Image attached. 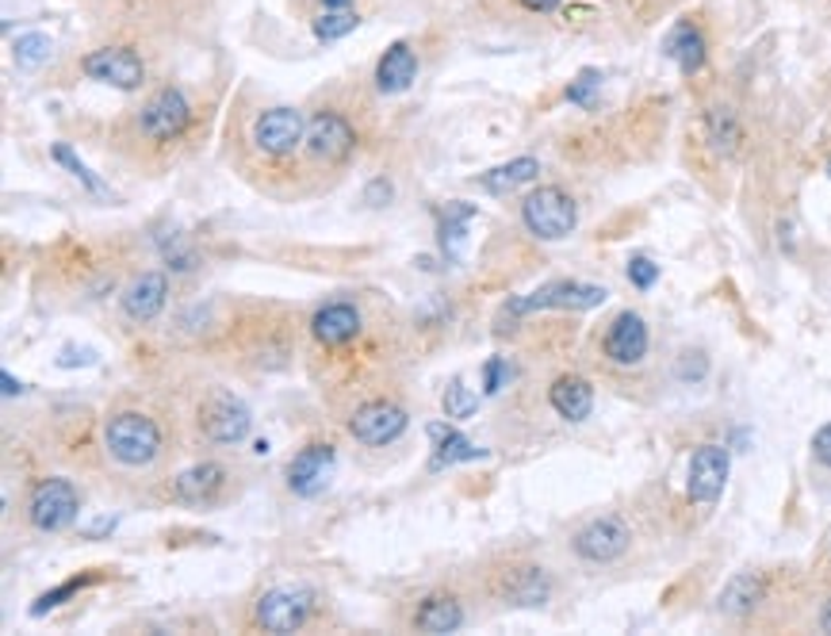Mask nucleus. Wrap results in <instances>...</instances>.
Listing matches in <instances>:
<instances>
[{"instance_id": "41", "label": "nucleus", "mask_w": 831, "mask_h": 636, "mask_svg": "<svg viewBox=\"0 0 831 636\" xmlns=\"http://www.w3.org/2000/svg\"><path fill=\"white\" fill-rule=\"evenodd\" d=\"M820 629H824V633H831V602H828V606H824V614H820Z\"/></svg>"}, {"instance_id": "14", "label": "nucleus", "mask_w": 831, "mask_h": 636, "mask_svg": "<svg viewBox=\"0 0 831 636\" xmlns=\"http://www.w3.org/2000/svg\"><path fill=\"white\" fill-rule=\"evenodd\" d=\"M334 468V445H307L296 460L288 464V484L296 495H318L330 479Z\"/></svg>"}, {"instance_id": "22", "label": "nucleus", "mask_w": 831, "mask_h": 636, "mask_svg": "<svg viewBox=\"0 0 831 636\" xmlns=\"http://www.w3.org/2000/svg\"><path fill=\"white\" fill-rule=\"evenodd\" d=\"M666 54L682 66V73H698L701 62H705V39H701L694 23H679L671 31V39H666Z\"/></svg>"}, {"instance_id": "32", "label": "nucleus", "mask_w": 831, "mask_h": 636, "mask_svg": "<svg viewBox=\"0 0 831 636\" xmlns=\"http://www.w3.org/2000/svg\"><path fill=\"white\" fill-rule=\"evenodd\" d=\"M47 50H50L47 36H20V42H16V62H20L23 70H31V66H39L42 58H47Z\"/></svg>"}, {"instance_id": "1", "label": "nucleus", "mask_w": 831, "mask_h": 636, "mask_svg": "<svg viewBox=\"0 0 831 636\" xmlns=\"http://www.w3.org/2000/svg\"><path fill=\"white\" fill-rule=\"evenodd\" d=\"M103 437H108L111 457L131 464V468L150 464L161 449V429L154 426V418L138 415V410H123V415L111 418L108 429H103Z\"/></svg>"}, {"instance_id": "29", "label": "nucleus", "mask_w": 831, "mask_h": 636, "mask_svg": "<svg viewBox=\"0 0 831 636\" xmlns=\"http://www.w3.org/2000/svg\"><path fill=\"white\" fill-rule=\"evenodd\" d=\"M709 135H713L716 150H724V153H729L732 146H735V139H740V131H735L732 111H724V108L709 111Z\"/></svg>"}, {"instance_id": "11", "label": "nucleus", "mask_w": 831, "mask_h": 636, "mask_svg": "<svg viewBox=\"0 0 831 636\" xmlns=\"http://www.w3.org/2000/svg\"><path fill=\"white\" fill-rule=\"evenodd\" d=\"M188 127V100L180 97L177 89H166L142 108V135L154 142H169L177 139Z\"/></svg>"}, {"instance_id": "38", "label": "nucleus", "mask_w": 831, "mask_h": 636, "mask_svg": "<svg viewBox=\"0 0 831 636\" xmlns=\"http://www.w3.org/2000/svg\"><path fill=\"white\" fill-rule=\"evenodd\" d=\"M365 200H368V203L392 200V185H387V180H372V185H368V192H365Z\"/></svg>"}, {"instance_id": "17", "label": "nucleus", "mask_w": 831, "mask_h": 636, "mask_svg": "<svg viewBox=\"0 0 831 636\" xmlns=\"http://www.w3.org/2000/svg\"><path fill=\"white\" fill-rule=\"evenodd\" d=\"M464 625V606L453 595H433L414 609V629L418 633H456Z\"/></svg>"}, {"instance_id": "27", "label": "nucleus", "mask_w": 831, "mask_h": 636, "mask_svg": "<svg viewBox=\"0 0 831 636\" xmlns=\"http://www.w3.org/2000/svg\"><path fill=\"white\" fill-rule=\"evenodd\" d=\"M472 219H475V208H467V203H453V208L445 211V222H441V246H445L448 257L464 254V230Z\"/></svg>"}, {"instance_id": "39", "label": "nucleus", "mask_w": 831, "mask_h": 636, "mask_svg": "<svg viewBox=\"0 0 831 636\" xmlns=\"http://www.w3.org/2000/svg\"><path fill=\"white\" fill-rule=\"evenodd\" d=\"M0 384H4V395H23V384H16V376L0 372Z\"/></svg>"}, {"instance_id": "33", "label": "nucleus", "mask_w": 831, "mask_h": 636, "mask_svg": "<svg viewBox=\"0 0 831 636\" xmlns=\"http://www.w3.org/2000/svg\"><path fill=\"white\" fill-rule=\"evenodd\" d=\"M598 73L594 70H586V73H578L575 81L567 85V100L571 105H578V108H594V92H598Z\"/></svg>"}, {"instance_id": "23", "label": "nucleus", "mask_w": 831, "mask_h": 636, "mask_svg": "<svg viewBox=\"0 0 831 636\" xmlns=\"http://www.w3.org/2000/svg\"><path fill=\"white\" fill-rule=\"evenodd\" d=\"M536 173H541V161H536V158H517V161H506V166L491 169V173H483L479 185L487 188V192H495V196H506V192H514V188L530 185Z\"/></svg>"}, {"instance_id": "7", "label": "nucleus", "mask_w": 831, "mask_h": 636, "mask_svg": "<svg viewBox=\"0 0 831 636\" xmlns=\"http://www.w3.org/2000/svg\"><path fill=\"white\" fill-rule=\"evenodd\" d=\"M254 142L268 158H284L303 142V116L296 108H273L254 123Z\"/></svg>"}, {"instance_id": "21", "label": "nucleus", "mask_w": 831, "mask_h": 636, "mask_svg": "<svg viewBox=\"0 0 831 636\" xmlns=\"http://www.w3.org/2000/svg\"><path fill=\"white\" fill-rule=\"evenodd\" d=\"M222 487V468L219 464H196V468L180 471L172 479V498L177 503H207Z\"/></svg>"}, {"instance_id": "13", "label": "nucleus", "mask_w": 831, "mask_h": 636, "mask_svg": "<svg viewBox=\"0 0 831 636\" xmlns=\"http://www.w3.org/2000/svg\"><path fill=\"white\" fill-rule=\"evenodd\" d=\"M249 426H254V418H249V407L238 399H230V395H219V399L211 403V407L204 410V429L211 441L219 445H238L246 441Z\"/></svg>"}, {"instance_id": "5", "label": "nucleus", "mask_w": 831, "mask_h": 636, "mask_svg": "<svg viewBox=\"0 0 831 636\" xmlns=\"http://www.w3.org/2000/svg\"><path fill=\"white\" fill-rule=\"evenodd\" d=\"M310 614V590L276 587L257 602V625L265 633H296Z\"/></svg>"}, {"instance_id": "40", "label": "nucleus", "mask_w": 831, "mask_h": 636, "mask_svg": "<svg viewBox=\"0 0 831 636\" xmlns=\"http://www.w3.org/2000/svg\"><path fill=\"white\" fill-rule=\"evenodd\" d=\"M525 8H533V12H552V8L560 4V0H522Z\"/></svg>"}, {"instance_id": "26", "label": "nucleus", "mask_w": 831, "mask_h": 636, "mask_svg": "<svg viewBox=\"0 0 831 636\" xmlns=\"http://www.w3.org/2000/svg\"><path fill=\"white\" fill-rule=\"evenodd\" d=\"M759 595H763V583L755 575H735L721 595V609L724 614H748V609H755Z\"/></svg>"}, {"instance_id": "28", "label": "nucleus", "mask_w": 831, "mask_h": 636, "mask_svg": "<svg viewBox=\"0 0 831 636\" xmlns=\"http://www.w3.org/2000/svg\"><path fill=\"white\" fill-rule=\"evenodd\" d=\"M357 12H349V8H337V12H326L323 20H315V36L318 39H342V36H349L353 28H357Z\"/></svg>"}, {"instance_id": "18", "label": "nucleus", "mask_w": 831, "mask_h": 636, "mask_svg": "<svg viewBox=\"0 0 831 636\" xmlns=\"http://www.w3.org/2000/svg\"><path fill=\"white\" fill-rule=\"evenodd\" d=\"M414 77H418V58H414V50L406 47V42H392V47H387V54L379 58V66H376L379 89H384V92H406Z\"/></svg>"}, {"instance_id": "4", "label": "nucleus", "mask_w": 831, "mask_h": 636, "mask_svg": "<svg viewBox=\"0 0 831 636\" xmlns=\"http://www.w3.org/2000/svg\"><path fill=\"white\" fill-rule=\"evenodd\" d=\"M31 521L42 533H58L77 518V491L69 479H42L31 491Z\"/></svg>"}, {"instance_id": "25", "label": "nucleus", "mask_w": 831, "mask_h": 636, "mask_svg": "<svg viewBox=\"0 0 831 636\" xmlns=\"http://www.w3.org/2000/svg\"><path fill=\"white\" fill-rule=\"evenodd\" d=\"M506 598H514L517 606H541L548 598V579H544L541 567H522L514 572V579L506 583Z\"/></svg>"}, {"instance_id": "37", "label": "nucleus", "mask_w": 831, "mask_h": 636, "mask_svg": "<svg viewBox=\"0 0 831 636\" xmlns=\"http://www.w3.org/2000/svg\"><path fill=\"white\" fill-rule=\"evenodd\" d=\"M812 449H817V460L831 464V426H824L817 437H812Z\"/></svg>"}, {"instance_id": "16", "label": "nucleus", "mask_w": 831, "mask_h": 636, "mask_svg": "<svg viewBox=\"0 0 831 636\" xmlns=\"http://www.w3.org/2000/svg\"><path fill=\"white\" fill-rule=\"evenodd\" d=\"M166 296H169V284L161 272H146V277H138L131 288H127L123 296V311L135 318V322H150V318L161 315V307H166Z\"/></svg>"}, {"instance_id": "30", "label": "nucleus", "mask_w": 831, "mask_h": 636, "mask_svg": "<svg viewBox=\"0 0 831 636\" xmlns=\"http://www.w3.org/2000/svg\"><path fill=\"white\" fill-rule=\"evenodd\" d=\"M475 407H479V399H475V391H467L461 380L448 384L445 391V415L448 418H472Z\"/></svg>"}, {"instance_id": "9", "label": "nucleus", "mask_w": 831, "mask_h": 636, "mask_svg": "<svg viewBox=\"0 0 831 636\" xmlns=\"http://www.w3.org/2000/svg\"><path fill=\"white\" fill-rule=\"evenodd\" d=\"M403 429H406V410L384 399L368 403V407H360L357 415L349 418V434L365 445H387V441H395Z\"/></svg>"}, {"instance_id": "3", "label": "nucleus", "mask_w": 831, "mask_h": 636, "mask_svg": "<svg viewBox=\"0 0 831 636\" xmlns=\"http://www.w3.org/2000/svg\"><path fill=\"white\" fill-rule=\"evenodd\" d=\"M605 299L602 288L594 284H575V280H556L536 288L525 299H510L506 315H525V311H544V307H567V311H586V307H598Z\"/></svg>"}, {"instance_id": "43", "label": "nucleus", "mask_w": 831, "mask_h": 636, "mask_svg": "<svg viewBox=\"0 0 831 636\" xmlns=\"http://www.w3.org/2000/svg\"><path fill=\"white\" fill-rule=\"evenodd\" d=\"M828 173H831V161H828Z\"/></svg>"}, {"instance_id": "19", "label": "nucleus", "mask_w": 831, "mask_h": 636, "mask_svg": "<svg viewBox=\"0 0 831 636\" xmlns=\"http://www.w3.org/2000/svg\"><path fill=\"white\" fill-rule=\"evenodd\" d=\"M548 399L556 407V415L567 418V423H583L594 410V388L586 380H578V376H564V380L552 384Z\"/></svg>"}, {"instance_id": "20", "label": "nucleus", "mask_w": 831, "mask_h": 636, "mask_svg": "<svg viewBox=\"0 0 831 636\" xmlns=\"http://www.w3.org/2000/svg\"><path fill=\"white\" fill-rule=\"evenodd\" d=\"M310 326H315V338L323 341V346H345V341L357 338L360 315H357V307H349V304H330L315 315Z\"/></svg>"}, {"instance_id": "36", "label": "nucleus", "mask_w": 831, "mask_h": 636, "mask_svg": "<svg viewBox=\"0 0 831 636\" xmlns=\"http://www.w3.org/2000/svg\"><path fill=\"white\" fill-rule=\"evenodd\" d=\"M506 376H510L506 360H502V357L487 360V368H483V391H487V395H495V391L502 388V380H506Z\"/></svg>"}, {"instance_id": "42", "label": "nucleus", "mask_w": 831, "mask_h": 636, "mask_svg": "<svg viewBox=\"0 0 831 636\" xmlns=\"http://www.w3.org/2000/svg\"><path fill=\"white\" fill-rule=\"evenodd\" d=\"M323 4H326V12H337V8H349L353 0H323Z\"/></svg>"}, {"instance_id": "10", "label": "nucleus", "mask_w": 831, "mask_h": 636, "mask_svg": "<svg viewBox=\"0 0 831 636\" xmlns=\"http://www.w3.org/2000/svg\"><path fill=\"white\" fill-rule=\"evenodd\" d=\"M81 70L89 73L92 81L116 85V89H138V85H142V77H146L142 62H138V54H135V50H123V47L97 50V54L85 58Z\"/></svg>"}, {"instance_id": "6", "label": "nucleus", "mask_w": 831, "mask_h": 636, "mask_svg": "<svg viewBox=\"0 0 831 636\" xmlns=\"http://www.w3.org/2000/svg\"><path fill=\"white\" fill-rule=\"evenodd\" d=\"M357 146V131L349 127V119H342L337 111H323V116L310 119L307 131V150L315 161H326V166H337L345 161Z\"/></svg>"}, {"instance_id": "2", "label": "nucleus", "mask_w": 831, "mask_h": 636, "mask_svg": "<svg viewBox=\"0 0 831 636\" xmlns=\"http://www.w3.org/2000/svg\"><path fill=\"white\" fill-rule=\"evenodd\" d=\"M522 219H525V227H530L536 238H544V242H560V238H567L571 230H575L578 208H575V200H571L564 188L548 185V188H536V192L525 196Z\"/></svg>"}, {"instance_id": "12", "label": "nucleus", "mask_w": 831, "mask_h": 636, "mask_svg": "<svg viewBox=\"0 0 831 636\" xmlns=\"http://www.w3.org/2000/svg\"><path fill=\"white\" fill-rule=\"evenodd\" d=\"M629 548V529L621 526L617 518H598L591 521L586 529H578L575 537V553L591 564H610L617 560L621 553Z\"/></svg>"}, {"instance_id": "34", "label": "nucleus", "mask_w": 831, "mask_h": 636, "mask_svg": "<svg viewBox=\"0 0 831 636\" xmlns=\"http://www.w3.org/2000/svg\"><path fill=\"white\" fill-rule=\"evenodd\" d=\"M629 280L636 284V288H652V284L660 280V265H652L647 257H632V261H629Z\"/></svg>"}, {"instance_id": "8", "label": "nucleus", "mask_w": 831, "mask_h": 636, "mask_svg": "<svg viewBox=\"0 0 831 636\" xmlns=\"http://www.w3.org/2000/svg\"><path fill=\"white\" fill-rule=\"evenodd\" d=\"M724 479H729V449L721 445H701L690 460V498L701 506L716 503L724 491Z\"/></svg>"}, {"instance_id": "24", "label": "nucleus", "mask_w": 831, "mask_h": 636, "mask_svg": "<svg viewBox=\"0 0 831 636\" xmlns=\"http://www.w3.org/2000/svg\"><path fill=\"white\" fill-rule=\"evenodd\" d=\"M429 434L437 437V453H433V468H448V464L479 460V457H483V449H479V445H472L464 434H456V429L433 426Z\"/></svg>"}, {"instance_id": "35", "label": "nucleus", "mask_w": 831, "mask_h": 636, "mask_svg": "<svg viewBox=\"0 0 831 636\" xmlns=\"http://www.w3.org/2000/svg\"><path fill=\"white\" fill-rule=\"evenodd\" d=\"M81 583L85 579H69V583H62L58 590H50V595H42L39 602H34V609L31 614H47V609H55V606H62V602L73 595V590H81Z\"/></svg>"}, {"instance_id": "15", "label": "nucleus", "mask_w": 831, "mask_h": 636, "mask_svg": "<svg viewBox=\"0 0 831 636\" xmlns=\"http://www.w3.org/2000/svg\"><path fill=\"white\" fill-rule=\"evenodd\" d=\"M605 354L610 360H617V365H640L647 354V326L640 315H617L610 326V334H605Z\"/></svg>"}, {"instance_id": "31", "label": "nucleus", "mask_w": 831, "mask_h": 636, "mask_svg": "<svg viewBox=\"0 0 831 636\" xmlns=\"http://www.w3.org/2000/svg\"><path fill=\"white\" fill-rule=\"evenodd\" d=\"M55 161H58V166H66L69 173H73L85 188H89V192H97V196L103 192V185L89 173V166H85V161H77V158H73V150H69V146H55Z\"/></svg>"}]
</instances>
